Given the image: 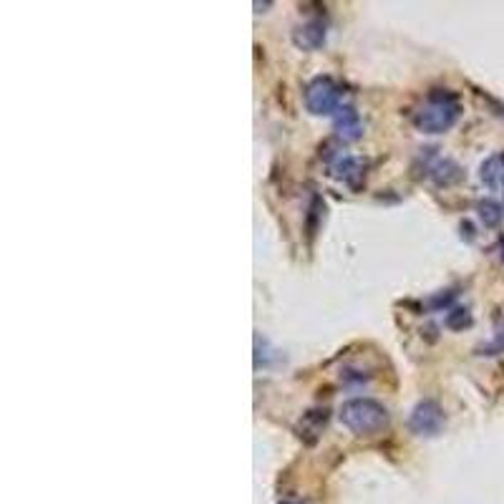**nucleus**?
<instances>
[{
    "instance_id": "nucleus-5",
    "label": "nucleus",
    "mask_w": 504,
    "mask_h": 504,
    "mask_svg": "<svg viewBox=\"0 0 504 504\" xmlns=\"http://www.w3.org/2000/svg\"><path fill=\"white\" fill-rule=\"evenodd\" d=\"M325 40V28L321 23H305L296 31V43L303 49H321Z\"/></svg>"
},
{
    "instance_id": "nucleus-7",
    "label": "nucleus",
    "mask_w": 504,
    "mask_h": 504,
    "mask_svg": "<svg viewBox=\"0 0 504 504\" xmlns=\"http://www.w3.org/2000/svg\"><path fill=\"white\" fill-rule=\"evenodd\" d=\"M479 215H482V220L487 222L490 227H494V225H500V222H502L504 209H502V205H497V202H482Z\"/></svg>"
},
{
    "instance_id": "nucleus-2",
    "label": "nucleus",
    "mask_w": 504,
    "mask_h": 504,
    "mask_svg": "<svg viewBox=\"0 0 504 504\" xmlns=\"http://www.w3.org/2000/svg\"><path fill=\"white\" fill-rule=\"evenodd\" d=\"M459 114V104L452 96H431L427 104L421 106V111L416 114V127L424 129L427 134H439L447 131L456 121Z\"/></svg>"
},
{
    "instance_id": "nucleus-8",
    "label": "nucleus",
    "mask_w": 504,
    "mask_h": 504,
    "mask_svg": "<svg viewBox=\"0 0 504 504\" xmlns=\"http://www.w3.org/2000/svg\"><path fill=\"white\" fill-rule=\"evenodd\" d=\"M502 247H504V245H502Z\"/></svg>"
},
{
    "instance_id": "nucleus-4",
    "label": "nucleus",
    "mask_w": 504,
    "mask_h": 504,
    "mask_svg": "<svg viewBox=\"0 0 504 504\" xmlns=\"http://www.w3.org/2000/svg\"><path fill=\"white\" fill-rule=\"evenodd\" d=\"M441 427V411L437 403H421V406H416L414 416H411V429H414L416 434H437Z\"/></svg>"
},
{
    "instance_id": "nucleus-6",
    "label": "nucleus",
    "mask_w": 504,
    "mask_h": 504,
    "mask_svg": "<svg viewBox=\"0 0 504 504\" xmlns=\"http://www.w3.org/2000/svg\"><path fill=\"white\" fill-rule=\"evenodd\" d=\"M340 114L336 119V127H338V134L340 137H346V139H356L358 134H361V121L356 117V111L353 109H338Z\"/></svg>"
},
{
    "instance_id": "nucleus-3",
    "label": "nucleus",
    "mask_w": 504,
    "mask_h": 504,
    "mask_svg": "<svg viewBox=\"0 0 504 504\" xmlns=\"http://www.w3.org/2000/svg\"><path fill=\"white\" fill-rule=\"evenodd\" d=\"M338 102H340V93H338V86L331 78H315L305 91V104L318 117L333 114L338 109Z\"/></svg>"
},
{
    "instance_id": "nucleus-1",
    "label": "nucleus",
    "mask_w": 504,
    "mask_h": 504,
    "mask_svg": "<svg viewBox=\"0 0 504 504\" xmlns=\"http://www.w3.org/2000/svg\"><path fill=\"white\" fill-rule=\"evenodd\" d=\"M340 424L358 434V437H376L388 427V411L371 399H353L340 406Z\"/></svg>"
}]
</instances>
